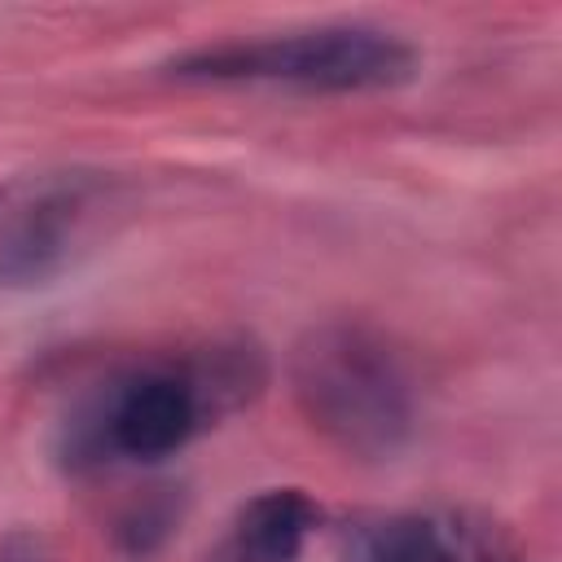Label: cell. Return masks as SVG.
<instances>
[{"label":"cell","instance_id":"cell-1","mask_svg":"<svg viewBox=\"0 0 562 562\" xmlns=\"http://www.w3.org/2000/svg\"><path fill=\"white\" fill-rule=\"evenodd\" d=\"M263 378V356L246 338H220L198 351L132 364L88 391L61 422V461L70 470L162 461L250 404Z\"/></svg>","mask_w":562,"mask_h":562},{"label":"cell","instance_id":"cell-7","mask_svg":"<svg viewBox=\"0 0 562 562\" xmlns=\"http://www.w3.org/2000/svg\"><path fill=\"white\" fill-rule=\"evenodd\" d=\"M176 522H180V496L171 487H149L119 514L114 544L123 558H149L171 540Z\"/></svg>","mask_w":562,"mask_h":562},{"label":"cell","instance_id":"cell-6","mask_svg":"<svg viewBox=\"0 0 562 562\" xmlns=\"http://www.w3.org/2000/svg\"><path fill=\"white\" fill-rule=\"evenodd\" d=\"M316 527L321 505L303 487H268L237 505L206 562H299Z\"/></svg>","mask_w":562,"mask_h":562},{"label":"cell","instance_id":"cell-5","mask_svg":"<svg viewBox=\"0 0 562 562\" xmlns=\"http://www.w3.org/2000/svg\"><path fill=\"white\" fill-rule=\"evenodd\" d=\"M88 215V189L79 180L44 189L0 228V290H35L61 277L75 255Z\"/></svg>","mask_w":562,"mask_h":562},{"label":"cell","instance_id":"cell-4","mask_svg":"<svg viewBox=\"0 0 562 562\" xmlns=\"http://www.w3.org/2000/svg\"><path fill=\"white\" fill-rule=\"evenodd\" d=\"M342 562H527V544L487 509L413 505L347 522Z\"/></svg>","mask_w":562,"mask_h":562},{"label":"cell","instance_id":"cell-2","mask_svg":"<svg viewBox=\"0 0 562 562\" xmlns=\"http://www.w3.org/2000/svg\"><path fill=\"white\" fill-rule=\"evenodd\" d=\"M290 395L342 457L391 461L417 426V395L395 342L364 321H321L290 347Z\"/></svg>","mask_w":562,"mask_h":562},{"label":"cell","instance_id":"cell-3","mask_svg":"<svg viewBox=\"0 0 562 562\" xmlns=\"http://www.w3.org/2000/svg\"><path fill=\"white\" fill-rule=\"evenodd\" d=\"M176 79L198 83H272L299 92H382L417 75V48L369 22H329L259 40L202 44L167 61Z\"/></svg>","mask_w":562,"mask_h":562},{"label":"cell","instance_id":"cell-8","mask_svg":"<svg viewBox=\"0 0 562 562\" xmlns=\"http://www.w3.org/2000/svg\"><path fill=\"white\" fill-rule=\"evenodd\" d=\"M0 562H48V553L35 531H9L0 540Z\"/></svg>","mask_w":562,"mask_h":562}]
</instances>
